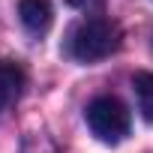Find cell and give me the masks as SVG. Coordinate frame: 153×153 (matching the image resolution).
<instances>
[{
  "label": "cell",
  "instance_id": "obj_5",
  "mask_svg": "<svg viewBox=\"0 0 153 153\" xmlns=\"http://www.w3.org/2000/svg\"><path fill=\"white\" fill-rule=\"evenodd\" d=\"M132 87H135L141 117L147 123H153V72H135L132 75Z\"/></svg>",
  "mask_w": 153,
  "mask_h": 153
},
{
  "label": "cell",
  "instance_id": "obj_6",
  "mask_svg": "<svg viewBox=\"0 0 153 153\" xmlns=\"http://www.w3.org/2000/svg\"><path fill=\"white\" fill-rule=\"evenodd\" d=\"M69 6L84 9V12H93V9H102L105 6V0H69Z\"/></svg>",
  "mask_w": 153,
  "mask_h": 153
},
{
  "label": "cell",
  "instance_id": "obj_2",
  "mask_svg": "<svg viewBox=\"0 0 153 153\" xmlns=\"http://www.w3.org/2000/svg\"><path fill=\"white\" fill-rule=\"evenodd\" d=\"M84 117L90 132L105 144H120L129 135V111L117 96H96L87 105Z\"/></svg>",
  "mask_w": 153,
  "mask_h": 153
},
{
  "label": "cell",
  "instance_id": "obj_4",
  "mask_svg": "<svg viewBox=\"0 0 153 153\" xmlns=\"http://www.w3.org/2000/svg\"><path fill=\"white\" fill-rule=\"evenodd\" d=\"M24 90V69L15 60H0V114Z\"/></svg>",
  "mask_w": 153,
  "mask_h": 153
},
{
  "label": "cell",
  "instance_id": "obj_3",
  "mask_svg": "<svg viewBox=\"0 0 153 153\" xmlns=\"http://www.w3.org/2000/svg\"><path fill=\"white\" fill-rule=\"evenodd\" d=\"M18 15H21V24L33 36L48 33L51 30V21H54L51 0H21V3H18Z\"/></svg>",
  "mask_w": 153,
  "mask_h": 153
},
{
  "label": "cell",
  "instance_id": "obj_1",
  "mask_svg": "<svg viewBox=\"0 0 153 153\" xmlns=\"http://www.w3.org/2000/svg\"><path fill=\"white\" fill-rule=\"evenodd\" d=\"M120 48V27L111 18H84L81 24H75L66 42V51L72 60L78 63H96L105 60L108 54H114Z\"/></svg>",
  "mask_w": 153,
  "mask_h": 153
}]
</instances>
